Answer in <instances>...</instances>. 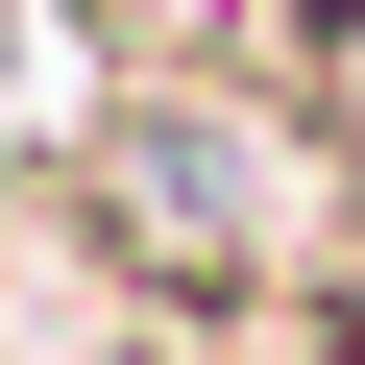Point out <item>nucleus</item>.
<instances>
[{"label": "nucleus", "instance_id": "nucleus-1", "mask_svg": "<svg viewBox=\"0 0 365 365\" xmlns=\"http://www.w3.org/2000/svg\"><path fill=\"white\" fill-rule=\"evenodd\" d=\"M49 220L98 244L122 317H244V292H317L341 268V195H317V146L244 98V73H122L49 170Z\"/></svg>", "mask_w": 365, "mask_h": 365}]
</instances>
